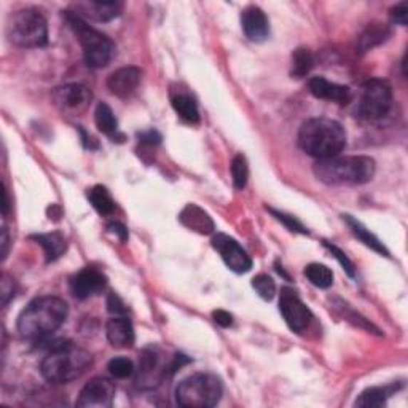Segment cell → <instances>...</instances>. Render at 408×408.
<instances>
[{"label": "cell", "mask_w": 408, "mask_h": 408, "mask_svg": "<svg viewBox=\"0 0 408 408\" xmlns=\"http://www.w3.org/2000/svg\"><path fill=\"white\" fill-rule=\"evenodd\" d=\"M69 314L63 298L46 295L32 300L18 318V332L24 340H43L61 327Z\"/></svg>", "instance_id": "obj_1"}, {"label": "cell", "mask_w": 408, "mask_h": 408, "mask_svg": "<svg viewBox=\"0 0 408 408\" xmlns=\"http://www.w3.org/2000/svg\"><path fill=\"white\" fill-rule=\"evenodd\" d=\"M298 145L313 158L337 157L346 147V131L332 118H310L298 131Z\"/></svg>", "instance_id": "obj_2"}, {"label": "cell", "mask_w": 408, "mask_h": 408, "mask_svg": "<svg viewBox=\"0 0 408 408\" xmlns=\"http://www.w3.org/2000/svg\"><path fill=\"white\" fill-rule=\"evenodd\" d=\"M377 171L375 159L370 157H332L318 159L314 176L325 185L356 187L370 182Z\"/></svg>", "instance_id": "obj_3"}, {"label": "cell", "mask_w": 408, "mask_h": 408, "mask_svg": "<svg viewBox=\"0 0 408 408\" xmlns=\"http://www.w3.org/2000/svg\"><path fill=\"white\" fill-rule=\"evenodd\" d=\"M93 362L91 354L72 343L53 347L40 364L42 377L53 385H66L77 380L88 370Z\"/></svg>", "instance_id": "obj_4"}, {"label": "cell", "mask_w": 408, "mask_h": 408, "mask_svg": "<svg viewBox=\"0 0 408 408\" xmlns=\"http://www.w3.org/2000/svg\"><path fill=\"white\" fill-rule=\"evenodd\" d=\"M64 16L78 37L86 64L93 69H103L105 66H109L113 56H115V45H113L112 40L104 36L103 32L91 28L85 19L77 16L75 13L66 11Z\"/></svg>", "instance_id": "obj_5"}, {"label": "cell", "mask_w": 408, "mask_h": 408, "mask_svg": "<svg viewBox=\"0 0 408 408\" xmlns=\"http://www.w3.org/2000/svg\"><path fill=\"white\" fill-rule=\"evenodd\" d=\"M224 394L222 381L212 373H195L182 380L176 389V400L185 408L216 407Z\"/></svg>", "instance_id": "obj_6"}, {"label": "cell", "mask_w": 408, "mask_h": 408, "mask_svg": "<svg viewBox=\"0 0 408 408\" xmlns=\"http://www.w3.org/2000/svg\"><path fill=\"white\" fill-rule=\"evenodd\" d=\"M6 37L21 48H40L48 43V24L38 10H19L6 24Z\"/></svg>", "instance_id": "obj_7"}, {"label": "cell", "mask_w": 408, "mask_h": 408, "mask_svg": "<svg viewBox=\"0 0 408 408\" xmlns=\"http://www.w3.org/2000/svg\"><path fill=\"white\" fill-rule=\"evenodd\" d=\"M392 107V90L385 80L373 78L364 83L357 103V113L367 122H378L389 113Z\"/></svg>", "instance_id": "obj_8"}, {"label": "cell", "mask_w": 408, "mask_h": 408, "mask_svg": "<svg viewBox=\"0 0 408 408\" xmlns=\"http://www.w3.org/2000/svg\"><path fill=\"white\" fill-rule=\"evenodd\" d=\"M169 372V365L162 364V354L157 347H145L140 352L139 367L136 370V386L142 391L155 389Z\"/></svg>", "instance_id": "obj_9"}, {"label": "cell", "mask_w": 408, "mask_h": 408, "mask_svg": "<svg viewBox=\"0 0 408 408\" xmlns=\"http://www.w3.org/2000/svg\"><path fill=\"white\" fill-rule=\"evenodd\" d=\"M279 311L283 314L286 324L291 327V330L297 333L303 332L313 319L310 308L300 300L295 291L287 289V287L281 291Z\"/></svg>", "instance_id": "obj_10"}, {"label": "cell", "mask_w": 408, "mask_h": 408, "mask_svg": "<svg viewBox=\"0 0 408 408\" xmlns=\"http://www.w3.org/2000/svg\"><path fill=\"white\" fill-rule=\"evenodd\" d=\"M115 399V385L109 378L96 377L80 391L75 405L80 408H110Z\"/></svg>", "instance_id": "obj_11"}, {"label": "cell", "mask_w": 408, "mask_h": 408, "mask_svg": "<svg viewBox=\"0 0 408 408\" xmlns=\"http://www.w3.org/2000/svg\"><path fill=\"white\" fill-rule=\"evenodd\" d=\"M212 247L220 253L225 265L229 266L231 271L243 274L252 268V258L249 257V253L239 246L235 238L224 235V233H217V235L212 238Z\"/></svg>", "instance_id": "obj_12"}, {"label": "cell", "mask_w": 408, "mask_h": 408, "mask_svg": "<svg viewBox=\"0 0 408 408\" xmlns=\"http://www.w3.org/2000/svg\"><path fill=\"white\" fill-rule=\"evenodd\" d=\"M123 5L120 2H96V0H83L72 4V13L82 19H90L95 23H109L120 16Z\"/></svg>", "instance_id": "obj_13"}, {"label": "cell", "mask_w": 408, "mask_h": 408, "mask_svg": "<svg viewBox=\"0 0 408 408\" xmlns=\"http://www.w3.org/2000/svg\"><path fill=\"white\" fill-rule=\"evenodd\" d=\"M107 286V278L96 268L86 266L80 270L75 276L70 279V292L72 295L80 300H86L93 295H98Z\"/></svg>", "instance_id": "obj_14"}, {"label": "cell", "mask_w": 408, "mask_h": 408, "mask_svg": "<svg viewBox=\"0 0 408 408\" xmlns=\"http://www.w3.org/2000/svg\"><path fill=\"white\" fill-rule=\"evenodd\" d=\"M53 99L63 110L80 112L88 107L91 101V91L85 85L70 83L56 88L53 93Z\"/></svg>", "instance_id": "obj_15"}, {"label": "cell", "mask_w": 408, "mask_h": 408, "mask_svg": "<svg viewBox=\"0 0 408 408\" xmlns=\"http://www.w3.org/2000/svg\"><path fill=\"white\" fill-rule=\"evenodd\" d=\"M241 26L246 37L252 42H263L270 36V21L262 9L256 5L247 6L241 15Z\"/></svg>", "instance_id": "obj_16"}, {"label": "cell", "mask_w": 408, "mask_h": 408, "mask_svg": "<svg viewBox=\"0 0 408 408\" xmlns=\"http://www.w3.org/2000/svg\"><path fill=\"white\" fill-rule=\"evenodd\" d=\"M142 78V70L136 66H128V68H122L110 73L109 80H107V86L112 95L118 98H130L132 93L137 90Z\"/></svg>", "instance_id": "obj_17"}, {"label": "cell", "mask_w": 408, "mask_h": 408, "mask_svg": "<svg viewBox=\"0 0 408 408\" xmlns=\"http://www.w3.org/2000/svg\"><path fill=\"white\" fill-rule=\"evenodd\" d=\"M308 88H310L313 96H316L318 99H325V101L347 104L352 99L350 86L329 82L324 77H313L308 83Z\"/></svg>", "instance_id": "obj_18"}, {"label": "cell", "mask_w": 408, "mask_h": 408, "mask_svg": "<svg viewBox=\"0 0 408 408\" xmlns=\"http://www.w3.org/2000/svg\"><path fill=\"white\" fill-rule=\"evenodd\" d=\"M107 340L113 347H131L136 341L135 327L126 316H113L105 325Z\"/></svg>", "instance_id": "obj_19"}, {"label": "cell", "mask_w": 408, "mask_h": 408, "mask_svg": "<svg viewBox=\"0 0 408 408\" xmlns=\"http://www.w3.org/2000/svg\"><path fill=\"white\" fill-rule=\"evenodd\" d=\"M180 224L192 231H197L199 235H211L216 230L214 220L209 214L203 211L202 207L197 204H187L179 214Z\"/></svg>", "instance_id": "obj_20"}, {"label": "cell", "mask_w": 408, "mask_h": 408, "mask_svg": "<svg viewBox=\"0 0 408 408\" xmlns=\"http://www.w3.org/2000/svg\"><path fill=\"white\" fill-rule=\"evenodd\" d=\"M31 239L37 241V244L43 247L46 262H55V260L64 256V252L68 251V243H66V238L59 231L34 235V236H31Z\"/></svg>", "instance_id": "obj_21"}, {"label": "cell", "mask_w": 408, "mask_h": 408, "mask_svg": "<svg viewBox=\"0 0 408 408\" xmlns=\"http://www.w3.org/2000/svg\"><path fill=\"white\" fill-rule=\"evenodd\" d=\"M391 36V31L387 29V26L383 24H370L367 26V29L360 34L359 40H357V51L359 53H365L375 46L381 45L383 42H386L387 38Z\"/></svg>", "instance_id": "obj_22"}, {"label": "cell", "mask_w": 408, "mask_h": 408, "mask_svg": "<svg viewBox=\"0 0 408 408\" xmlns=\"http://www.w3.org/2000/svg\"><path fill=\"white\" fill-rule=\"evenodd\" d=\"M343 219L346 220V224L350 225L352 235L356 236L360 241V243H364L367 247H370L372 251L381 253V256H386V257L389 256V252H387V249L383 246V243H381V241L377 236L372 235V233L367 230L365 226L359 222V220L352 219L351 216H343Z\"/></svg>", "instance_id": "obj_23"}, {"label": "cell", "mask_w": 408, "mask_h": 408, "mask_svg": "<svg viewBox=\"0 0 408 408\" xmlns=\"http://www.w3.org/2000/svg\"><path fill=\"white\" fill-rule=\"evenodd\" d=\"M171 103L174 110H176L177 115L182 118L184 122L192 125H197L199 122L198 105L193 101V98L187 95V93H177V95H174Z\"/></svg>", "instance_id": "obj_24"}, {"label": "cell", "mask_w": 408, "mask_h": 408, "mask_svg": "<svg viewBox=\"0 0 408 408\" xmlns=\"http://www.w3.org/2000/svg\"><path fill=\"white\" fill-rule=\"evenodd\" d=\"M95 122L98 130L104 132L105 136H109L112 139H123V136H118V122L117 117L113 115V110L110 109V105H107L105 103L98 104L96 112H95Z\"/></svg>", "instance_id": "obj_25"}, {"label": "cell", "mask_w": 408, "mask_h": 408, "mask_svg": "<svg viewBox=\"0 0 408 408\" xmlns=\"http://www.w3.org/2000/svg\"><path fill=\"white\" fill-rule=\"evenodd\" d=\"M88 199L101 216H110L115 211V202H113L110 192L104 185H95L93 189H90Z\"/></svg>", "instance_id": "obj_26"}, {"label": "cell", "mask_w": 408, "mask_h": 408, "mask_svg": "<svg viewBox=\"0 0 408 408\" xmlns=\"http://www.w3.org/2000/svg\"><path fill=\"white\" fill-rule=\"evenodd\" d=\"M394 387H369L359 399L356 400V407L362 408H375V407H385L386 400L389 399Z\"/></svg>", "instance_id": "obj_27"}, {"label": "cell", "mask_w": 408, "mask_h": 408, "mask_svg": "<svg viewBox=\"0 0 408 408\" xmlns=\"http://www.w3.org/2000/svg\"><path fill=\"white\" fill-rule=\"evenodd\" d=\"M305 276L319 289H329L333 284V271L323 263H310L305 268Z\"/></svg>", "instance_id": "obj_28"}, {"label": "cell", "mask_w": 408, "mask_h": 408, "mask_svg": "<svg viewBox=\"0 0 408 408\" xmlns=\"http://www.w3.org/2000/svg\"><path fill=\"white\" fill-rule=\"evenodd\" d=\"M314 58L311 55L310 50L306 48H298L293 51L292 55V77L302 78L306 77L310 70L313 69Z\"/></svg>", "instance_id": "obj_29"}, {"label": "cell", "mask_w": 408, "mask_h": 408, "mask_svg": "<svg viewBox=\"0 0 408 408\" xmlns=\"http://www.w3.org/2000/svg\"><path fill=\"white\" fill-rule=\"evenodd\" d=\"M231 177L233 184H235L238 190H243L247 185V179H249V166H247V159L243 153H238V155L233 158Z\"/></svg>", "instance_id": "obj_30"}, {"label": "cell", "mask_w": 408, "mask_h": 408, "mask_svg": "<svg viewBox=\"0 0 408 408\" xmlns=\"http://www.w3.org/2000/svg\"><path fill=\"white\" fill-rule=\"evenodd\" d=\"M107 370L110 372L112 377H115L118 380H126L136 373L135 364L126 357H113L109 365H107Z\"/></svg>", "instance_id": "obj_31"}, {"label": "cell", "mask_w": 408, "mask_h": 408, "mask_svg": "<svg viewBox=\"0 0 408 408\" xmlns=\"http://www.w3.org/2000/svg\"><path fill=\"white\" fill-rule=\"evenodd\" d=\"M252 287L256 289L260 298L268 300V302L276 295V284H274V281L268 274H257V276L252 279Z\"/></svg>", "instance_id": "obj_32"}, {"label": "cell", "mask_w": 408, "mask_h": 408, "mask_svg": "<svg viewBox=\"0 0 408 408\" xmlns=\"http://www.w3.org/2000/svg\"><path fill=\"white\" fill-rule=\"evenodd\" d=\"M324 246L327 247V249L330 251L332 256L338 260V263L341 265V268H343V270L346 271L347 276H350V278H354V276H356V268H354V263L351 262L350 258L346 257V253H345L343 251L338 249V247H337L335 244L327 243V241H324Z\"/></svg>", "instance_id": "obj_33"}, {"label": "cell", "mask_w": 408, "mask_h": 408, "mask_svg": "<svg viewBox=\"0 0 408 408\" xmlns=\"http://www.w3.org/2000/svg\"><path fill=\"white\" fill-rule=\"evenodd\" d=\"M13 297H15V283H13V278L4 273L2 281H0V298H2V306L5 308L9 305Z\"/></svg>", "instance_id": "obj_34"}, {"label": "cell", "mask_w": 408, "mask_h": 408, "mask_svg": "<svg viewBox=\"0 0 408 408\" xmlns=\"http://www.w3.org/2000/svg\"><path fill=\"white\" fill-rule=\"evenodd\" d=\"M270 212L273 214L274 217H276L279 222H283L287 229H289L291 231H297V233H302V235H308V230L305 229V226L298 222V220L295 217H292V216H287V214L284 212H279V211H274V209H270Z\"/></svg>", "instance_id": "obj_35"}, {"label": "cell", "mask_w": 408, "mask_h": 408, "mask_svg": "<svg viewBox=\"0 0 408 408\" xmlns=\"http://www.w3.org/2000/svg\"><path fill=\"white\" fill-rule=\"evenodd\" d=\"M107 310L109 313H112L113 316H126L128 314V308L122 302V298H120L117 293H109V297H107Z\"/></svg>", "instance_id": "obj_36"}, {"label": "cell", "mask_w": 408, "mask_h": 408, "mask_svg": "<svg viewBox=\"0 0 408 408\" xmlns=\"http://www.w3.org/2000/svg\"><path fill=\"white\" fill-rule=\"evenodd\" d=\"M391 19L392 23L400 24V26H407V19H408V4L402 2L394 6L391 10Z\"/></svg>", "instance_id": "obj_37"}, {"label": "cell", "mask_w": 408, "mask_h": 408, "mask_svg": "<svg viewBox=\"0 0 408 408\" xmlns=\"http://www.w3.org/2000/svg\"><path fill=\"white\" fill-rule=\"evenodd\" d=\"M212 318H214V320H216V324H219L220 327H225V329L233 324V316H231L230 313H226L224 310L214 311Z\"/></svg>", "instance_id": "obj_38"}, {"label": "cell", "mask_w": 408, "mask_h": 408, "mask_svg": "<svg viewBox=\"0 0 408 408\" xmlns=\"http://www.w3.org/2000/svg\"><path fill=\"white\" fill-rule=\"evenodd\" d=\"M139 140L145 145H158L159 140H162V136H159L155 130H150V131L140 132Z\"/></svg>", "instance_id": "obj_39"}, {"label": "cell", "mask_w": 408, "mask_h": 408, "mask_svg": "<svg viewBox=\"0 0 408 408\" xmlns=\"http://www.w3.org/2000/svg\"><path fill=\"white\" fill-rule=\"evenodd\" d=\"M107 229H109L110 233H113V235H117L122 241L128 239V230H126L122 224H118V222L110 224L109 226H107Z\"/></svg>", "instance_id": "obj_40"}, {"label": "cell", "mask_w": 408, "mask_h": 408, "mask_svg": "<svg viewBox=\"0 0 408 408\" xmlns=\"http://www.w3.org/2000/svg\"><path fill=\"white\" fill-rule=\"evenodd\" d=\"M9 243H10V238H9V230L2 229V238H0V244H2V260L6 258V253H9Z\"/></svg>", "instance_id": "obj_41"}, {"label": "cell", "mask_w": 408, "mask_h": 408, "mask_svg": "<svg viewBox=\"0 0 408 408\" xmlns=\"http://www.w3.org/2000/svg\"><path fill=\"white\" fill-rule=\"evenodd\" d=\"M48 217L50 220H53V222H58V220L63 217V209L58 204H51L48 207Z\"/></svg>", "instance_id": "obj_42"}, {"label": "cell", "mask_w": 408, "mask_h": 408, "mask_svg": "<svg viewBox=\"0 0 408 408\" xmlns=\"http://www.w3.org/2000/svg\"><path fill=\"white\" fill-rule=\"evenodd\" d=\"M9 211H10L9 192H6V187H5V184H4V185H2V214H4V217L9 216Z\"/></svg>", "instance_id": "obj_43"}]
</instances>
